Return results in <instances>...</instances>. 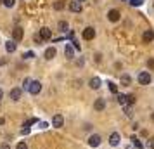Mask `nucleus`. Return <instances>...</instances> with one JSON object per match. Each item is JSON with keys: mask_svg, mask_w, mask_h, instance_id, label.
<instances>
[{"mask_svg": "<svg viewBox=\"0 0 154 149\" xmlns=\"http://www.w3.org/2000/svg\"><path fill=\"white\" fill-rule=\"evenodd\" d=\"M137 80H139L140 85H149V83L152 82V76L149 75V71H140L139 76H137Z\"/></svg>", "mask_w": 154, "mask_h": 149, "instance_id": "1", "label": "nucleus"}, {"mask_svg": "<svg viewBox=\"0 0 154 149\" xmlns=\"http://www.w3.org/2000/svg\"><path fill=\"white\" fill-rule=\"evenodd\" d=\"M28 92H29V94H33V95L40 94V92H42V83H40L38 80H31V85H29Z\"/></svg>", "mask_w": 154, "mask_h": 149, "instance_id": "2", "label": "nucleus"}, {"mask_svg": "<svg viewBox=\"0 0 154 149\" xmlns=\"http://www.w3.org/2000/svg\"><path fill=\"white\" fill-rule=\"evenodd\" d=\"M100 142H102V139H100V135L99 134H94V135L88 137V146H90V147H99Z\"/></svg>", "mask_w": 154, "mask_h": 149, "instance_id": "3", "label": "nucleus"}, {"mask_svg": "<svg viewBox=\"0 0 154 149\" xmlns=\"http://www.w3.org/2000/svg\"><path fill=\"white\" fill-rule=\"evenodd\" d=\"M82 36H83V40H94V38H95V29L92 28V26H87V28L83 29Z\"/></svg>", "mask_w": 154, "mask_h": 149, "instance_id": "4", "label": "nucleus"}, {"mask_svg": "<svg viewBox=\"0 0 154 149\" xmlns=\"http://www.w3.org/2000/svg\"><path fill=\"white\" fill-rule=\"evenodd\" d=\"M119 141H121V137H119L118 132H112V134L109 135V146H111V147H116V146H119Z\"/></svg>", "mask_w": 154, "mask_h": 149, "instance_id": "5", "label": "nucleus"}, {"mask_svg": "<svg viewBox=\"0 0 154 149\" xmlns=\"http://www.w3.org/2000/svg\"><path fill=\"white\" fill-rule=\"evenodd\" d=\"M119 11L118 9H111V11H109V12H107V19H109V21L111 23H116V21H119Z\"/></svg>", "mask_w": 154, "mask_h": 149, "instance_id": "6", "label": "nucleus"}, {"mask_svg": "<svg viewBox=\"0 0 154 149\" xmlns=\"http://www.w3.org/2000/svg\"><path fill=\"white\" fill-rule=\"evenodd\" d=\"M63 125H64V118H63V114H54V118H52V127L61 128Z\"/></svg>", "mask_w": 154, "mask_h": 149, "instance_id": "7", "label": "nucleus"}, {"mask_svg": "<svg viewBox=\"0 0 154 149\" xmlns=\"http://www.w3.org/2000/svg\"><path fill=\"white\" fill-rule=\"evenodd\" d=\"M154 40V31L152 29H146L144 35H142V42L144 43H151Z\"/></svg>", "mask_w": 154, "mask_h": 149, "instance_id": "8", "label": "nucleus"}, {"mask_svg": "<svg viewBox=\"0 0 154 149\" xmlns=\"http://www.w3.org/2000/svg\"><path fill=\"white\" fill-rule=\"evenodd\" d=\"M38 36H40L42 40H50V38H52V31H50V28H42L40 33H38Z\"/></svg>", "mask_w": 154, "mask_h": 149, "instance_id": "9", "label": "nucleus"}, {"mask_svg": "<svg viewBox=\"0 0 154 149\" xmlns=\"http://www.w3.org/2000/svg\"><path fill=\"white\" fill-rule=\"evenodd\" d=\"M94 109H95V111H104L106 109V101L102 99V97L97 99L95 102H94Z\"/></svg>", "mask_w": 154, "mask_h": 149, "instance_id": "10", "label": "nucleus"}, {"mask_svg": "<svg viewBox=\"0 0 154 149\" xmlns=\"http://www.w3.org/2000/svg\"><path fill=\"white\" fill-rule=\"evenodd\" d=\"M69 11L71 12H82V2H78V0L69 2Z\"/></svg>", "mask_w": 154, "mask_h": 149, "instance_id": "11", "label": "nucleus"}, {"mask_svg": "<svg viewBox=\"0 0 154 149\" xmlns=\"http://www.w3.org/2000/svg\"><path fill=\"white\" fill-rule=\"evenodd\" d=\"M43 57H45L47 61H50V59H54V57H56V49H54V47H49V49L45 50V54H43Z\"/></svg>", "mask_w": 154, "mask_h": 149, "instance_id": "12", "label": "nucleus"}, {"mask_svg": "<svg viewBox=\"0 0 154 149\" xmlns=\"http://www.w3.org/2000/svg\"><path fill=\"white\" fill-rule=\"evenodd\" d=\"M12 38H14L16 42H19V40L23 38V28H19V26L14 28V31H12Z\"/></svg>", "mask_w": 154, "mask_h": 149, "instance_id": "13", "label": "nucleus"}, {"mask_svg": "<svg viewBox=\"0 0 154 149\" xmlns=\"http://www.w3.org/2000/svg\"><path fill=\"white\" fill-rule=\"evenodd\" d=\"M88 85H90V88H94V90H97L99 87H100V78H97V76H94V78H90V82H88Z\"/></svg>", "mask_w": 154, "mask_h": 149, "instance_id": "14", "label": "nucleus"}, {"mask_svg": "<svg viewBox=\"0 0 154 149\" xmlns=\"http://www.w3.org/2000/svg\"><path fill=\"white\" fill-rule=\"evenodd\" d=\"M64 54H66V57H68V59H73V57H75V47H73V45H66Z\"/></svg>", "mask_w": 154, "mask_h": 149, "instance_id": "15", "label": "nucleus"}, {"mask_svg": "<svg viewBox=\"0 0 154 149\" xmlns=\"http://www.w3.org/2000/svg\"><path fill=\"white\" fill-rule=\"evenodd\" d=\"M11 99L12 101L21 99V88H12V90H11Z\"/></svg>", "mask_w": 154, "mask_h": 149, "instance_id": "16", "label": "nucleus"}, {"mask_svg": "<svg viewBox=\"0 0 154 149\" xmlns=\"http://www.w3.org/2000/svg\"><path fill=\"white\" fill-rule=\"evenodd\" d=\"M16 47H17L16 40H9V42H5V50H7V52H14Z\"/></svg>", "mask_w": 154, "mask_h": 149, "instance_id": "17", "label": "nucleus"}, {"mask_svg": "<svg viewBox=\"0 0 154 149\" xmlns=\"http://www.w3.org/2000/svg\"><path fill=\"white\" fill-rule=\"evenodd\" d=\"M132 146L135 149H142V147H144V144L140 142V139H139V137H135V135H132Z\"/></svg>", "mask_w": 154, "mask_h": 149, "instance_id": "18", "label": "nucleus"}, {"mask_svg": "<svg viewBox=\"0 0 154 149\" xmlns=\"http://www.w3.org/2000/svg\"><path fill=\"white\" fill-rule=\"evenodd\" d=\"M107 88H109V92H111V94H116V95H118V85H116V83L107 82Z\"/></svg>", "mask_w": 154, "mask_h": 149, "instance_id": "19", "label": "nucleus"}, {"mask_svg": "<svg viewBox=\"0 0 154 149\" xmlns=\"http://www.w3.org/2000/svg\"><path fill=\"white\" fill-rule=\"evenodd\" d=\"M123 113H125L126 116H128V118H132V116H133V109H132V106H128V104H126V106H123Z\"/></svg>", "mask_w": 154, "mask_h": 149, "instance_id": "20", "label": "nucleus"}, {"mask_svg": "<svg viewBox=\"0 0 154 149\" xmlns=\"http://www.w3.org/2000/svg\"><path fill=\"white\" fill-rule=\"evenodd\" d=\"M116 97H118V104H121V106H126V95H125V94H118Z\"/></svg>", "mask_w": 154, "mask_h": 149, "instance_id": "21", "label": "nucleus"}, {"mask_svg": "<svg viewBox=\"0 0 154 149\" xmlns=\"http://www.w3.org/2000/svg\"><path fill=\"white\" fill-rule=\"evenodd\" d=\"M126 104H128V106L135 104V95H133V94H128V95H126Z\"/></svg>", "mask_w": 154, "mask_h": 149, "instance_id": "22", "label": "nucleus"}, {"mask_svg": "<svg viewBox=\"0 0 154 149\" xmlns=\"http://www.w3.org/2000/svg\"><path fill=\"white\" fill-rule=\"evenodd\" d=\"M57 26H59V29H61V31H68V28H69L66 21H59V24H57Z\"/></svg>", "mask_w": 154, "mask_h": 149, "instance_id": "23", "label": "nucleus"}, {"mask_svg": "<svg viewBox=\"0 0 154 149\" xmlns=\"http://www.w3.org/2000/svg\"><path fill=\"white\" fill-rule=\"evenodd\" d=\"M130 82H132V78H130L128 75H123V76H121V83H123V85H130Z\"/></svg>", "mask_w": 154, "mask_h": 149, "instance_id": "24", "label": "nucleus"}, {"mask_svg": "<svg viewBox=\"0 0 154 149\" xmlns=\"http://www.w3.org/2000/svg\"><path fill=\"white\" fill-rule=\"evenodd\" d=\"M54 9H56V11H61V9H64V2H63V0L56 2V4H54Z\"/></svg>", "mask_w": 154, "mask_h": 149, "instance_id": "25", "label": "nucleus"}, {"mask_svg": "<svg viewBox=\"0 0 154 149\" xmlns=\"http://www.w3.org/2000/svg\"><path fill=\"white\" fill-rule=\"evenodd\" d=\"M23 57H24V59H33V57H35V52L28 50V52H24V54H23Z\"/></svg>", "mask_w": 154, "mask_h": 149, "instance_id": "26", "label": "nucleus"}, {"mask_svg": "<svg viewBox=\"0 0 154 149\" xmlns=\"http://www.w3.org/2000/svg\"><path fill=\"white\" fill-rule=\"evenodd\" d=\"M14 4H16V0H4V5H5V7H14Z\"/></svg>", "mask_w": 154, "mask_h": 149, "instance_id": "27", "label": "nucleus"}, {"mask_svg": "<svg viewBox=\"0 0 154 149\" xmlns=\"http://www.w3.org/2000/svg\"><path fill=\"white\" fill-rule=\"evenodd\" d=\"M130 4H132V5H135V7H139V5H142V4H144V0H130Z\"/></svg>", "mask_w": 154, "mask_h": 149, "instance_id": "28", "label": "nucleus"}, {"mask_svg": "<svg viewBox=\"0 0 154 149\" xmlns=\"http://www.w3.org/2000/svg\"><path fill=\"white\" fill-rule=\"evenodd\" d=\"M29 85H31V80H29V78H24V82H23V87H24V88L28 90Z\"/></svg>", "mask_w": 154, "mask_h": 149, "instance_id": "29", "label": "nucleus"}, {"mask_svg": "<svg viewBox=\"0 0 154 149\" xmlns=\"http://www.w3.org/2000/svg\"><path fill=\"white\" fill-rule=\"evenodd\" d=\"M146 147H147V149H154V139H149V141H147Z\"/></svg>", "mask_w": 154, "mask_h": 149, "instance_id": "30", "label": "nucleus"}, {"mask_svg": "<svg viewBox=\"0 0 154 149\" xmlns=\"http://www.w3.org/2000/svg\"><path fill=\"white\" fill-rule=\"evenodd\" d=\"M16 149H28V146H26V142H19Z\"/></svg>", "mask_w": 154, "mask_h": 149, "instance_id": "31", "label": "nucleus"}, {"mask_svg": "<svg viewBox=\"0 0 154 149\" xmlns=\"http://www.w3.org/2000/svg\"><path fill=\"white\" fill-rule=\"evenodd\" d=\"M147 66H149V68H152V70H154V59H149V61H147Z\"/></svg>", "mask_w": 154, "mask_h": 149, "instance_id": "32", "label": "nucleus"}, {"mask_svg": "<svg viewBox=\"0 0 154 149\" xmlns=\"http://www.w3.org/2000/svg\"><path fill=\"white\" fill-rule=\"evenodd\" d=\"M71 43H73V47H75V49H76V50H80V43H78L76 40H73V42H71Z\"/></svg>", "mask_w": 154, "mask_h": 149, "instance_id": "33", "label": "nucleus"}, {"mask_svg": "<svg viewBox=\"0 0 154 149\" xmlns=\"http://www.w3.org/2000/svg\"><path fill=\"white\" fill-rule=\"evenodd\" d=\"M47 127H49V125H47L45 121H40V128H47Z\"/></svg>", "mask_w": 154, "mask_h": 149, "instance_id": "34", "label": "nucleus"}, {"mask_svg": "<svg viewBox=\"0 0 154 149\" xmlns=\"http://www.w3.org/2000/svg\"><path fill=\"white\" fill-rule=\"evenodd\" d=\"M0 149H11V147H9V144H4V146H2Z\"/></svg>", "mask_w": 154, "mask_h": 149, "instance_id": "35", "label": "nucleus"}, {"mask_svg": "<svg viewBox=\"0 0 154 149\" xmlns=\"http://www.w3.org/2000/svg\"><path fill=\"white\" fill-rule=\"evenodd\" d=\"M2 97H4V92H2V88H0V101H2Z\"/></svg>", "mask_w": 154, "mask_h": 149, "instance_id": "36", "label": "nucleus"}, {"mask_svg": "<svg viewBox=\"0 0 154 149\" xmlns=\"http://www.w3.org/2000/svg\"><path fill=\"white\" fill-rule=\"evenodd\" d=\"M125 149H135V147H133V146H126Z\"/></svg>", "mask_w": 154, "mask_h": 149, "instance_id": "37", "label": "nucleus"}, {"mask_svg": "<svg viewBox=\"0 0 154 149\" xmlns=\"http://www.w3.org/2000/svg\"><path fill=\"white\" fill-rule=\"evenodd\" d=\"M151 120H152V121H154V113H152V114H151Z\"/></svg>", "mask_w": 154, "mask_h": 149, "instance_id": "38", "label": "nucleus"}, {"mask_svg": "<svg viewBox=\"0 0 154 149\" xmlns=\"http://www.w3.org/2000/svg\"><path fill=\"white\" fill-rule=\"evenodd\" d=\"M78 2H85V0H78Z\"/></svg>", "mask_w": 154, "mask_h": 149, "instance_id": "39", "label": "nucleus"}, {"mask_svg": "<svg viewBox=\"0 0 154 149\" xmlns=\"http://www.w3.org/2000/svg\"><path fill=\"white\" fill-rule=\"evenodd\" d=\"M0 4H4V2H2V0H0Z\"/></svg>", "mask_w": 154, "mask_h": 149, "instance_id": "40", "label": "nucleus"}, {"mask_svg": "<svg viewBox=\"0 0 154 149\" xmlns=\"http://www.w3.org/2000/svg\"><path fill=\"white\" fill-rule=\"evenodd\" d=\"M152 7H154V4H152Z\"/></svg>", "mask_w": 154, "mask_h": 149, "instance_id": "41", "label": "nucleus"}]
</instances>
